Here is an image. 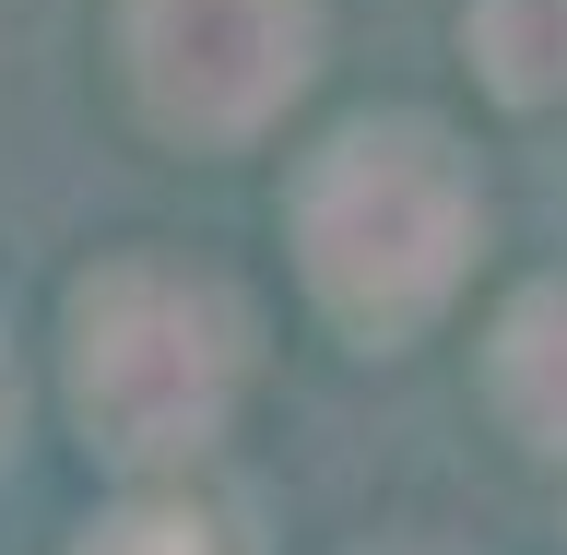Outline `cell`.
<instances>
[{"instance_id": "obj_3", "label": "cell", "mask_w": 567, "mask_h": 555, "mask_svg": "<svg viewBox=\"0 0 567 555\" xmlns=\"http://www.w3.org/2000/svg\"><path fill=\"white\" fill-rule=\"evenodd\" d=\"M118 48L166 131L237 142L308 83L319 12L308 0H118Z\"/></svg>"}, {"instance_id": "obj_2", "label": "cell", "mask_w": 567, "mask_h": 555, "mask_svg": "<svg viewBox=\"0 0 567 555\" xmlns=\"http://www.w3.org/2000/svg\"><path fill=\"white\" fill-rule=\"evenodd\" d=\"M296 237H308V284L354 331H414L450 296V260L473 237V202L450 177V142L390 119V131H343L296 189Z\"/></svg>"}, {"instance_id": "obj_5", "label": "cell", "mask_w": 567, "mask_h": 555, "mask_svg": "<svg viewBox=\"0 0 567 555\" xmlns=\"http://www.w3.org/2000/svg\"><path fill=\"white\" fill-rule=\"evenodd\" d=\"M71 555H202V544H189V521H106L95 544H71Z\"/></svg>"}, {"instance_id": "obj_1", "label": "cell", "mask_w": 567, "mask_h": 555, "mask_svg": "<svg viewBox=\"0 0 567 555\" xmlns=\"http://www.w3.org/2000/svg\"><path fill=\"white\" fill-rule=\"evenodd\" d=\"M248 319L202 273L106 260L71 284V414L106 461H189L237 402Z\"/></svg>"}, {"instance_id": "obj_4", "label": "cell", "mask_w": 567, "mask_h": 555, "mask_svg": "<svg viewBox=\"0 0 567 555\" xmlns=\"http://www.w3.org/2000/svg\"><path fill=\"white\" fill-rule=\"evenodd\" d=\"M473 48H485V71L508 95H556L567 83V0H485Z\"/></svg>"}]
</instances>
